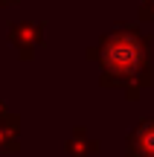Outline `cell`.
<instances>
[{
    "mask_svg": "<svg viewBox=\"0 0 154 157\" xmlns=\"http://www.w3.org/2000/svg\"><path fill=\"white\" fill-rule=\"evenodd\" d=\"M137 58H140V50H137V44L128 41V38L111 41L108 52H105V61H108L111 67H116V70H131L134 64H137Z\"/></svg>",
    "mask_w": 154,
    "mask_h": 157,
    "instance_id": "6da1fadb",
    "label": "cell"
}]
</instances>
